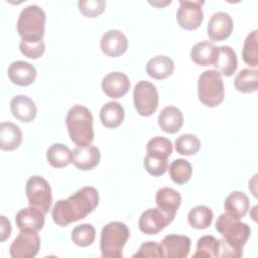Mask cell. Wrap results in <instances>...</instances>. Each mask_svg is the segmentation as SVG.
<instances>
[{
    "mask_svg": "<svg viewBox=\"0 0 258 258\" xmlns=\"http://www.w3.org/2000/svg\"><path fill=\"white\" fill-rule=\"evenodd\" d=\"M99 200V192L95 187H82L68 199H61L55 203L51 212L52 220L56 225L66 227L86 218L97 208Z\"/></svg>",
    "mask_w": 258,
    "mask_h": 258,
    "instance_id": "1",
    "label": "cell"
},
{
    "mask_svg": "<svg viewBox=\"0 0 258 258\" xmlns=\"http://www.w3.org/2000/svg\"><path fill=\"white\" fill-rule=\"evenodd\" d=\"M66 126L71 140L77 146H88L94 140L93 115L87 107L73 106L67 113Z\"/></svg>",
    "mask_w": 258,
    "mask_h": 258,
    "instance_id": "2",
    "label": "cell"
},
{
    "mask_svg": "<svg viewBox=\"0 0 258 258\" xmlns=\"http://www.w3.org/2000/svg\"><path fill=\"white\" fill-rule=\"evenodd\" d=\"M45 21L46 15L40 6L30 4L24 7L20 11L16 23L21 40L24 42L41 41L45 32Z\"/></svg>",
    "mask_w": 258,
    "mask_h": 258,
    "instance_id": "3",
    "label": "cell"
},
{
    "mask_svg": "<svg viewBox=\"0 0 258 258\" xmlns=\"http://www.w3.org/2000/svg\"><path fill=\"white\" fill-rule=\"evenodd\" d=\"M215 226L216 230L223 236V240L241 257L243 248L251 236L250 227L227 213L218 217Z\"/></svg>",
    "mask_w": 258,
    "mask_h": 258,
    "instance_id": "4",
    "label": "cell"
},
{
    "mask_svg": "<svg viewBox=\"0 0 258 258\" xmlns=\"http://www.w3.org/2000/svg\"><path fill=\"white\" fill-rule=\"evenodd\" d=\"M130 236L126 224L114 221L105 225L101 232L100 249L105 258H122L123 248Z\"/></svg>",
    "mask_w": 258,
    "mask_h": 258,
    "instance_id": "5",
    "label": "cell"
},
{
    "mask_svg": "<svg viewBox=\"0 0 258 258\" xmlns=\"http://www.w3.org/2000/svg\"><path fill=\"white\" fill-rule=\"evenodd\" d=\"M198 97L206 107L214 108L224 101L225 88L222 75L217 70H207L198 79Z\"/></svg>",
    "mask_w": 258,
    "mask_h": 258,
    "instance_id": "6",
    "label": "cell"
},
{
    "mask_svg": "<svg viewBox=\"0 0 258 258\" xmlns=\"http://www.w3.org/2000/svg\"><path fill=\"white\" fill-rule=\"evenodd\" d=\"M158 92L152 83L141 80L134 86L133 103L140 116L149 117L154 114L158 107Z\"/></svg>",
    "mask_w": 258,
    "mask_h": 258,
    "instance_id": "7",
    "label": "cell"
},
{
    "mask_svg": "<svg viewBox=\"0 0 258 258\" xmlns=\"http://www.w3.org/2000/svg\"><path fill=\"white\" fill-rule=\"evenodd\" d=\"M25 192L29 206L40 209L45 214L50 210L52 204V191L48 181L39 175L28 178Z\"/></svg>",
    "mask_w": 258,
    "mask_h": 258,
    "instance_id": "8",
    "label": "cell"
},
{
    "mask_svg": "<svg viewBox=\"0 0 258 258\" xmlns=\"http://www.w3.org/2000/svg\"><path fill=\"white\" fill-rule=\"evenodd\" d=\"M175 215L159 207L149 208L140 215L138 228L146 235H156L173 221Z\"/></svg>",
    "mask_w": 258,
    "mask_h": 258,
    "instance_id": "9",
    "label": "cell"
},
{
    "mask_svg": "<svg viewBox=\"0 0 258 258\" xmlns=\"http://www.w3.org/2000/svg\"><path fill=\"white\" fill-rule=\"evenodd\" d=\"M40 249V237L37 231L20 230L9 247L12 258H33Z\"/></svg>",
    "mask_w": 258,
    "mask_h": 258,
    "instance_id": "10",
    "label": "cell"
},
{
    "mask_svg": "<svg viewBox=\"0 0 258 258\" xmlns=\"http://www.w3.org/2000/svg\"><path fill=\"white\" fill-rule=\"evenodd\" d=\"M203 0H180L176 11V20L180 27L185 30L197 29L203 19Z\"/></svg>",
    "mask_w": 258,
    "mask_h": 258,
    "instance_id": "11",
    "label": "cell"
},
{
    "mask_svg": "<svg viewBox=\"0 0 258 258\" xmlns=\"http://www.w3.org/2000/svg\"><path fill=\"white\" fill-rule=\"evenodd\" d=\"M233 28L234 24L231 15L224 11H218L211 16L208 22L207 32L211 40L222 41L231 35Z\"/></svg>",
    "mask_w": 258,
    "mask_h": 258,
    "instance_id": "12",
    "label": "cell"
},
{
    "mask_svg": "<svg viewBox=\"0 0 258 258\" xmlns=\"http://www.w3.org/2000/svg\"><path fill=\"white\" fill-rule=\"evenodd\" d=\"M101 50L110 57H118L124 54L128 48V38L120 30L110 29L106 31L100 41Z\"/></svg>",
    "mask_w": 258,
    "mask_h": 258,
    "instance_id": "13",
    "label": "cell"
},
{
    "mask_svg": "<svg viewBox=\"0 0 258 258\" xmlns=\"http://www.w3.org/2000/svg\"><path fill=\"white\" fill-rule=\"evenodd\" d=\"M160 246L165 258H185L189 254L191 241L187 236L169 234L162 239Z\"/></svg>",
    "mask_w": 258,
    "mask_h": 258,
    "instance_id": "14",
    "label": "cell"
},
{
    "mask_svg": "<svg viewBox=\"0 0 258 258\" xmlns=\"http://www.w3.org/2000/svg\"><path fill=\"white\" fill-rule=\"evenodd\" d=\"M129 78L122 72H111L102 80L103 92L112 99L125 96L129 91Z\"/></svg>",
    "mask_w": 258,
    "mask_h": 258,
    "instance_id": "15",
    "label": "cell"
},
{
    "mask_svg": "<svg viewBox=\"0 0 258 258\" xmlns=\"http://www.w3.org/2000/svg\"><path fill=\"white\" fill-rule=\"evenodd\" d=\"M45 213L35 207H27L19 210L15 215V223L19 230L39 231L43 228Z\"/></svg>",
    "mask_w": 258,
    "mask_h": 258,
    "instance_id": "16",
    "label": "cell"
},
{
    "mask_svg": "<svg viewBox=\"0 0 258 258\" xmlns=\"http://www.w3.org/2000/svg\"><path fill=\"white\" fill-rule=\"evenodd\" d=\"M73 163L81 170H91L95 168L101 159V153L97 146H77L72 150Z\"/></svg>",
    "mask_w": 258,
    "mask_h": 258,
    "instance_id": "17",
    "label": "cell"
},
{
    "mask_svg": "<svg viewBox=\"0 0 258 258\" xmlns=\"http://www.w3.org/2000/svg\"><path fill=\"white\" fill-rule=\"evenodd\" d=\"M36 69L27 61L15 60L11 62L7 70L9 80L18 86L26 87L31 85L36 78Z\"/></svg>",
    "mask_w": 258,
    "mask_h": 258,
    "instance_id": "18",
    "label": "cell"
},
{
    "mask_svg": "<svg viewBox=\"0 0 258 258\" xmlns=\"http://www.w3.org/2000/svg\"><path fill=\"white\" fill-rule=\"evenodd\" d=\"M12 115L21 122L29 123L36 117L37 108L35 103L25 95H16L10 101Z\"/></svg>",
    "mask_w": 258,
    "mask_h": 258,
    "instance_id": "19",
    "label": "cell"
},
{
    "mask_svg": "<svg viewBox=\"0 0 258 258\" xmlns=\"http://www.w3.org/2000/svg\"><path fill=\"white\" fill-rule=\"evenodd\" d=\"M158 125L166 133H176L183 125V114L178 108L167 106L158 115Z\"/></svg>",
    "mask_w": 258,
    "mask_h": 258,
    "instance_id": "20",
    "label": "cell"
},
{
    "mask_svg": "<svg viewBox=\"0 0 258 258\" xmlns=\"http://www.w3.org/2000/svg\"><path fill=\"white\" fill-rule=\"evenodd\" d=\"M214 67L220 74H223L226 77H231L238 67V59L234 49L229 45L219 46Z\"/></svg>",
    "mask_w": 258,
    "mask_h": 258,
    "instance_id": "21",
    "label": "cell"
},
{
    "mask_svg": "<svg viewBox=\"0 0 258 258\" xmlns=\"http://www.w3.org/2000/svg\"><path fill=\"white\" fill-rule=\"evenodd\" d=\"M218 55V47L210 41H200L196 43L190 51L191 60L201 67L214 66Z\"/></svg>",
    "mask_w": 258,
    "mask_h": 258,
    "instance_id": "22",
    "label": "cell"
},
{
    "mask_svg": "<svg viewBox=\"0 0 258 258\" xmlns=\"http://www.w3.org/2000/svg\"><path fill=\"white\" fill-rule=\"evenodd\" d=\"M22 141V132L20 128L11 122H2L0 124V148L5 151H11L19 147Z\"/></svg>",
    "mask_w": 258,
    "mask_h": 258,
    "instance_id": "23",
    "label": "cell"
},
{
    "mask_svg": "<svg viewBox=\"0 0 258 258\" xmlns=\"http://www.w3.org/2000/svg\"><path fill=\"white\" fill-rule=\"evenodd\" d=\"M125 111L118 102H108L102 106L100 111V120L106 128L114 129L120 126L124 120Z\"/></svg>",
    "mask_w": 258,
    "mask_h": 258,
    "instance_id": "24",
    "label": "cell"
},
{
    "mask_svg": "<svg viewBox=\"0 0 258 258\" xmlns=\"http://www.w3.org/2000/svg\"><path fill=\"white\" fill-rule=\"evenodd\" d=\"M174 70L173 60L166 55H157L150 58L146 63V73L156 80H163L169 77Z\"/></svg>",
    "mask_w": 258,
    "mask_h": 258,
    "instance_id": "25",
    "label": "cell"
},
{
    "mask_svg": "<svg viewBox=\"0 0 258 258\" xmlns=\"http://www.w3.org/2000/svg\"><path fill=\"white\" fill-rule=\"evenodd\" d=\"M250 207V201L246 194L242 191H233L225 200L224 208L227 214L238 219L243 218Z\"/></svg>",
    "mask_w": 258,
    "mask_h": 258,
    "instance_id": "26",
    "label": "cell"
},
{
    "mask_svg": "<svg viewBox=\"0 0 258 258\" xmlns=\"http://www.w3.org/2000/svg\"><path fill=\"white\" fill-rule=\"evenodd\" d=\"M46 159L54 168H62L73 162L72 150L62 143H54L46 151Z\"/></svg>",
    "mask_w": 258,
    "mask_h": 258,
    "instance_id": "27",
    "label": "cell"
},
{
    "mask_svg": "<svg viewBox=\"0 0 258 258\" xmlns=\"http://www.w3.org/2000/svg\"><path fill=\"white\" fill-rule=\"evenodd\" d=\"M155 203L157 207L176 214L181 204V196L171 187H162L156 192Z\"/></svg>",
    "mask_w": 258,
    "mask_h": 258,
    "instance_id": "28",
    "label": "cell"
},
{
    "mask_svg": "<svg viewBox=\"0 0 258 258\" xmlns=\"http://www.w3.org/2000/svg\"><path fill=\"white\" fill-rule=\"evenodd\" d=\"M235 88L241 93H253L258 89V71L251 69L241 70L234 80Z\"/></svg>",
    "mask_w": 258,
    "mask_h": 258,
    "instance_id": "29",
    "label": "cell"
},
{
    "mask_svg": "<svg viewBox=\"0 0 258 258\" xmlns=\"http://www.w3.org/2000/svg\"><path fill=\"white\" fill-rule=\"evenodd\" d=\"M214 214L212 210L208 206L200 205L194 207L187 216L189 225L198 230L207 229L209 226H211L213 221Z\"/></svg>",
    "mask_w": 258,
    "mask_h": 258,
    "instance_id": "30",
    "label": "cell"
},
{
    "mask_svg": "<svg viewBox=\"0 0 258 258\" xmlns=\"http://www.w3.org/2000/svg\"><path fill=\"white\" fill-rule=\"evenodd\" d=\"M169 176L176 184L186 183L192 175V167L189 161L183 158H177L173 160L168 168Z\"/></svg>",
    "mask_w": 258,
    "mask_h": 258,
    "instance_id": "31",
    "label": "cell"
},
{
    "mask_svg": "<svg viewBox=\"0 0 258 258\" xmlns=\"http://www.w3.org/2000/svg\"><path fill=\"white\" fill-rule=\"evenodd\" d=\"M172 150L171 141L163 136H155L146 144V153L157 158L167 159L172 153Z\"/></svg>",
    "mask_w": 258,
    "mask_h": 258,
    "instance_id": "32",
    "label": "cell"
},
{
    "mask_svg": "<svg viewBox=\"0 0 258 258\" xmlns=\"http://www.w3.org/2000/svg\"><path fill=\"white\" fill-rule=\"evenodd\" d=\"M243 60L250 67L256 68L258 66V30L255 29L250 32L244 42Z\"/></svg>",
    "mask_w": 258,
    "mask_h": 258,
    "instance_id": "33",
    "label": "cell"
},
{
    "mask_svg": "<svg viewBox=\"0 0 258 258\" xmlns=\"http://www.w3.org/2000/svg\"><path fill=\"white\" fill-rule=\"evenodd\" d=\"M220 248V241L214 236L206 235L202 236L197 242V250L194 257H218Z\"/></svg>",
    "mask_w": 258,
    "mask_h": 258,
    "instance_id": "34",
    "label": "cell"
},
{
    "mask_svg": "<svg viewBox=\"0 0 258 258\" xmlns=\"http://www.w3.org/2000/svg\"><path fill=\"white\" fill-rule=\"evenodd\" d=\"M96 230L91 224H82L74 228L71 234L72 241L79 247H88L95 242Z\"/></svg>",
    "mask_w": 258,
    "mask_h": 258,
    "instance_id": "35",
    "label": "cell"
},
{
    "mask_svg": "<svg viewBox=\"0 0 258 258\" xmlns=\"http://www.w3.org/2000/svg\"><path fill=\"white\" fill-rule=\"evenodd\" d=\"M175 150L182 155H194L201 148L200 139L190 133H185L177 137L175 140Z\"/></svg>",
    "mask_w": 258,
    "mask_h": 258,
    "instance_id": "36",
    "label": "cell"
},
{
    "mask_svg": "<svg viewBox=\"0 0 258 258\" xmlns=\"http://www.w3.org/2000/svg\"><path fill=\"white\" fill-rule=\"evenodd\" d=\"M143 165H144L145 170L150 175H153V176L163 175L166 172V170L168 169L167 159L153 157L148 154H146L143 159Z\"/></svg>",
    "mask_w": 258,
    "mask_h": 258,
    "instance_id": "37",
    "label": "cell"
},
{
    "mask_svg": "<svg viewBox=\"0 0 258 258\" xmlns=\"http://www.w3.org/2000/svg\"><path fill=\"white\" fill-rule=\"evenodd\" d=\"M80 12L86 17H97L104 12L106 1L104 0H82L78 2Z\"/></svg>",
    "mask_w": 258,
    "mask_h": 258,
    "instance_id": "38",
    "label": "cell"
},
{
    "mask_svg": "<svg viewBox=\"0 0 258 258\" xmlns=\"http://www.w3.org/2000/svg\"><path fill=\"white\" fill-rule=\"evenodd\" d=\"M19 49L24 56L28 58L36 59L41 57L42 54L44 53L45 43L43 40L38 42H24L21 40L19 43Z\"/></svg>",
    "mask_w": 258,
    "mask_h": 258,
    "instance_id": "39",
    "label": "cell"
},
{
    "mask_svg": "<svg viewBox=\"0 0 258 258\" xmlns=\"http://www.w3.org/2000/svg\"><path fill=\"white\" fill-rule=\"evenodd\" d=\"M133 257H151L160 258L163 257L161 246L155 242L148 241L140 245L138 251L133 255Z\"/></svg>",
    "mask_w": 258,
    "mask_h": 258,
    "instance_id": "40",
    "label": "cell"
},
{
    "mask_svg": "<svg viewBox=\"0 0 258 258\" xmlns=\"http://www.w3.org/2000/svg\"><path fill=\"white\" fill-rule=\"evenodd\" d=\"M11 234V225L5 216L0 217V242H4Z\"/></svg>",
    "mask_w": 258,
    "mask_h": 258,
    "instance_id": "41",
    "label": "cell"
},
{
    "mask_svg": "<svg viewBox=\"0 0 258 258\" xmlns=\"http://www.w3.org/2000/svg\"><path fill=\"white\" fill-rule=\"evenodd\" d=\"M149 3L150 4H152V5H154V6H157V7H162V6H165V5H167V4H170L171 3V1L170 0H167V1H164V2H160V1H149Z\"/></svg>",
    "mask_w": 258,
    "mask_h": 258,
    "instance_id": "42",
    "label": "cell"
}]
</instances>
